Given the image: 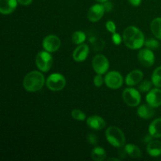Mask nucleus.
Instances as JSON below:
<instances>
[{
  "label": "nucleus",
  "instance_id": "f3484780",
  "mask_svg": "<svg viewBox=\"0 0 161 161\" xmlns=\"http://www.w3.org/2000/svg\"><path fill=\"white\" fill-rule=\"evenodd\" d=\"M137 113L142 119H148L152 118L155 114L154 108L151 105H142L138 107L137 110Z\"/></svg>",
  "mask_w": 161,
  "mask_h": 161
},
{
  "label": "nucleus",
  "instance_id": "39448f33",
  "mask_svg": "<svg viewBox=\"0 0 161 161\" xmlns=\"http://www.w3.org/2000/svg\"><path fill=\"white\" fill-rule=\"evenodd\" d=\"M66 84L64 76L61 74H51L47 80V86L52 91H59L64 89Z\"/></svg>",
  "mask_w": 161,
  "mask_h": 161
},
{
  "label": "nucleus",
  "instance_id": "2eb2a0df",
  "mask_svg": "<svg viewBox=\"0 0 161 161\" xmlns=\"http://www.w3.org/2000/svg\"><path fill=\"white\" fill-rule=\"evenodd\" d=\"M143 79V73L140 70H134L129 72L126 77V84L127 86H135L138 84Z\"/></svg>",
  "mask_w": 161,
  "mask_h": 161
},
{
  "label": "nucleus",
  "instance_id": "c85d7f7f",
  "mask_svg": "<svg viewBox=\"0 0 161 161\" xmlns=\"http://www.w3.org/2000/svg\"><path fill=\"white\" fill-rule=\"evenodd\" d=\"M86 140H87L88 143L92 145V146H96V145L97 144V142H98V140H97V137L96 136V135H94V134L93 133H91L89 134V135H87Z\"/></svg>",
  "mask_w": 161,
  "mask_h": 161
},
{
  "label": "nucleus",
  "instance_id": "9d476101",
  "mask_svg": "<svg viewBox=\"0 0 161 161\" xmlns=\"http://www.w3.org/2000/svg\"><path fill=\"white\" fill-rule=\"evenodd\" d=\"M138 61L145 67H151L155 62V56L153 50L149 49H142L138 54Z\"/></svg>",
  "mask_w": 161,
  "mask_h": 161
},
{
  "label": "nucleus",
  "instance_id": "2f4dec72",
  "mask_svg": "<svg viewBox=\"0 0 161 161\" xmlns=\"http://www.w3.org/2000/svg\"><path fill=\"white\" fill-rule=\"evenodd\" d=\"M112 39H113V43L116 44V45H119V44L121 43V41H122V39H121L120 36L116 32L113 33Z\"/></svg>",
  "mask_w": 161,
  "mask_h": 161
},
{
  "label": "nucleus",
  "instance_id": "cd10ccee",
  "mask_svg": "<svg viewBox=\"0 0 161 161\" xmlns=\"http://www.w3.org/2000/svg\"><path fill=\"white\" fill-rule=\"evenodd\" d=\"M152 84L153 82L149 81V80H144L138 86V89L142 92H149L151 90V87H152Z\"/></svg>",
  "mask_w": 161,
  "mask_h": 161
},
{
  "label": "nucleus",
  "instance_id": "f03ea898",
  "mask_svg": "<svg viewBox=\"0 0 161 161\" xmlns=\"http://www.w3.org/2000/svg\"><path fill=\"white\" fill-rule=\"evenodd\" d=\"M45 83L43 74L38 71L30 72L25 75L23 80V86L28 92H36L42 88Z\"/></svg>",
  "mask_w": 161,
  "mask_h": 161
},
{
  "label": "nucleus",
  "instance_id": "a211bd4d",
  "mask_svg": "<svg viewBox=\"0 0 161 161\" xmlns=\"http://www.w3.org/2000/svg\"><path fill=\"white\" fill-rule=\"evenodd\" d=\"M147 153L149 156L153 157L161 155V142L152 140L147 145Z\"/></svg>",
  "mask_w": 161,
  "mask_h": 161
},
{
  "label": "nucleus",
  "instance_id": "72a5a7b5",
  "mask_svg": "<svg viewBox=\"0 0 161 161\" xmlns=\"http://www.w3.org/2000/svg\"><path fill=\"white\" fill-rule=\"evenodd\" d=\"M103 3H104L103 4L104 9H105V11H107V12H109V11L112 10V9H113V4H112L111 2L106 1Z\"/></svg>",
  "mask_w": 161,
  "mask_h": 161
},
{
  "label": "nucleus",
  "instance_id": "4468645a",
  "mask_svg": "<svg viewBox=\"0 0 161 161\" xmlns=\"http://www.w3.org/2000/svg\"><path fill=\"white\" fill-rule=\"evenodd\" d=\"M86 124L88 127L95 130H102L106 126L105 119L99 116H91L86 119Z\"/></svg>",
  "mask_w": 161,
  "mask_h": 161
},
{
  "label": "nucleus",
  "instance_id": "b1692460",
  "mask_svg": "<svg viewBox=\"0 0 161 161\" xmlns=\"http://www.w3.org/2000/svg\"><path fill=\"white\" fill-rule=\"evenodd\" d=\"M90 42L92 44L93 47H94V50H103L104 47H105V43H104V41L102 39H99L97 36H91L90 37Z\"/></svg>",
  "mask_w": 161,
  "mask_h": 161
},
{
  "label": "nucleus",
  "instance_id": "6e6552de",
  "mask_svg": "<svg viewBox=\"0 0 161 161\" xmlns=\"http://www.w3.org/2000/svg\"><path fill=\"white\" fill-rule=\"evenodd\" d=\"M92 66L94 70L97 74H105L109 67V62L105 56L97 54L94 56L92 61Z\"/></svg>",
  "mask_w": 161,
  "mask_h": 161
},
{
  "label": "nucleus",
  "instance_id": "473e14b6",
  "mask_svg": "<svg viewBox=\"0 0 161 161\" xmlns=\"http://www.w3.org/2000/svg\"><path fill=\"white\" fill-rule=\"evenodd\" d=\"M118 155H119V158L120 159H124L127 157V150H126L125 149V146L124 147H119V150H118Z\"/></svg>",
  "mask_w": 161,
  "mask_h": 161
},
{
  "label": "nucleus",
  "instance_id": "7ed1b4c3",
  "mask_svg": "<svg viewBox=\"0 0 161 161\" xmlns=\"http://www.w3.org/2000/svg\"><path fill=\"white\" fill-rule=\"evenodd\" d=\"M105 137L109 144L114 147H122L125 144V135L124 132L117 127L112 126L108 127L105 131Z\"/></svg>",
  "mask_w": 161,
  "mask_h": 161
},
{
  "label": "nucleus",
  "instance_id": "393cba45",
  "mask_svg": "<svg viewBox=\"0 0 161 161\" xmlns=\"http://www.w3.org/2000/svg\"><path fill=\"white\" fill-rule=\"evenodd\" d=\"M152 82L157 87H161V66L157 68L153 72Z\"/></svg>",
  "mask_w": 161,
  "mask_h": 161
},
{
  "label": "nucleus",
  "instance_id": "c9c22d12",
  "mask_svg": "<svg viewBox=\"0 0 161 161\" xmlns=\"http://www.w3.org/2000/svg\"><path fill=\"white\" fill-rule=\"evenodd\" d=\"M153 138V137L152 135L149 133L147 135H146V136L144 137V138H143V142H144V143H147L148 144L149 142L152 141Z\"/></svg>",
  "mask_w": 161,
  "mask_h": 161
},
{
  "label": "nucleus",
  "instance_id": "4c0bfd02",
  "mask_svg": "<svg viewBox=\"0 0 161 161\" xmlns=\"http://www.w3.org/2000/svg\"><path fill=\"white\" fill-rule=\"evenodd\" d=\"M97 2H99V3H105V2L108 1V0H96Z\"/></svg>",
  "mask_w": 161,
  "mask_h": 161
},
{
  "label": "nucleus",
  "instance_id": "9b49d317",
  "mask_svg": "<svg viewBox=\"0 0 161 161\" xmlns=\"http://www.w3.org/2000/svg\"><path fill=\"white\" fill-rule=\"evenodd\" d=\"M103 5L102 4H95L91 6L87 12V18L90 21L96 22L98 21L103 17L104 13H105Z\"/></svg>",
  "mask_w": 161,
  "mask_h": 161
},
{
  "label": "nucleus",
  "instance_id": "bb28decb",
  "mask_svg": "<svg viewBox=\"0 0 161 161\" xmlns=\"http://www.w3.org/2000/svg\"><path fill=\"white\" fill-rule=\"evenodd\" d=\"M72 116L73 119L79 121H83L86 119V114L80 109H73L72 111Z\"/></svg>",
  "mask_w": 161,
  "mask_h": 161
},
{
  "label": "nucleus",
  "instance_id": "423d86ee",
  "mask_svg": "<svg viewBox=\"0 0 161 161\" xmlns=\"http://www.w3.org/2000/svg\"><path fill=\"white\" fill-rule=\"evenodd\" d=\"M123 99L128 106L136 107L141 102V94L135 88H126L123 92Z\"/></svg>",
  "mask_w": 161,
  "mask_h": 161
},
{
  "label": "nucleus",
  "instance_id": "1a4fd4ad",
  "mask_svg": "<svg viewBox=\"0 0 161 161\" xmlns=\"http://www.w3.org/2000/svg\"><path fill=\"white\" fill-rule=\"evenodd\" d=\"M61 47V40L55 35H49L44 38L42 41V47L44 50L50 53L57 51Z\"/></svg>",
  "mask_w": 161,
  "mask_h": 161
},
{
  "label": "nucleus",
  "instance_id": "e433bc0d",
  "mask_svg": "<svg viewBox=\"0 0 161 161\" xmlns=\"http://www.w3.org/2000/svg\"><path fill=\"white\" fill-rule=\"evenodd\" d=\"M129 3L134 6H138L141 5L142 0H128Z\"/></svg>",
  "mask_w": 161,
  "mask_h": 161
},
{
  "label": "nucleus",
  "instance_id": "f8f14e48",
  "mask_svg": "<svg viewBox=\"0 0 161 161\" xmlns=\"http://www.w3.org/2000/svg\"><path fill=\"white\" fill-rule=\"evenodd\" d=\"M146 102L149 105L153 106V108L161 105V90L158 87L153 89L149 91L146 95Z\"/></svg>",
  "mask_w": 161,
  "mask_h": 161
},
{
  "label": "nucleus",
  "instance_id": "f704fd0d",
  "mask_svg": "<svg viewBox=\"0 0 161 161\" xmlns=\"http://www.w3.org/2000/svg\"><path fill=\"white\" fill-rule=\"evenodd\" d=\"M17 2L22 6H29L32 3V0H17Z\"/></svg>",
  "mask_w": 161,
  "mask_h": 161
},
{
  "label": "nucleus",
  "instance_id": "ddd939ff",
  "mask_svg": "<svg viewBox=\"0 0 161 161\" xmlns=\"http://www.w3.org/2000/svg\"><path fill=\"white\" fill-rule=\"evenodd\" d=\"M89 53V47L86 44L82 43L74 50L72 58L76 62H82L86 59Z\"/></svg>",
  "mask_w": 161,
  "mask_h": 161
},
{
  "label": "nucleus",
  "instance_id": "4be33fe9",
  "mask_svg": "<svg viewBox=\"0 0 161 161\" xmlns=\"http://www.w3.org/2000/svg\"><path fill=\"white\" fill-rule=\"evenodd\" d=\"M125 149L127 150V155L131 158H139L142 157V151L138 146L135 145L127 144L125 146Z\"/></svg>",
  "mask_w": 161,
  "mask_h": 161
},
{
  "label": "nucleus",
  "instance_id": "0eeeda50",
  "mask_svg": "<svg viewBox=\"0 0 161 161\" xmlns=\"http://www.w3.org/2000/svg\"><path fill=\"white\" fill-rule=\"evenodd\" d=\"M124 83V79L121 74L116 71H112L107 73L105 77V83L111 89H118L121 87Z\"/></svg>",
  "mask_w": 161,
  "mask_h": 161
},
{
  "label": "nucleus",
  "instance_id": "f257e3e1",
  "mask_svg": "<svg viewBox=\"0 0 161 161\" xmlns=\"http://www.w3.org/2000/svg\"><path fill=\"white\" fill-rule=\"evenodd\" d=\"M123 40L124 44L131 50H138L145 45L144 35L139 28L135 26H129L124 30Z\"/></svg>",
  "mask_w": 161,
  "mask_h": 161
},
{
  "label": "nucleus",
  "instance_id": "412c9836",
  "mask_svg": "<svg viewBox=\"0 0 161 161\" xmlns=\"http://www.w3.org/2000/svg\"><path fill=\"white\" fill-rule=\"evenodd\" d=\"M150 28L153 34L157 39H161V17H157L153 20V21L151 22Z\"/></svg>",
  "mask_w": 161,
  "mask_h": 161
},
{
  "label": "nucleus",
  "instance_id": "7c9ffc66",
  "mask_svg": "<svg viewBox=\"0 0 161 161\" xmlns=\"http://www.w3.org/2000/svg\"><path fill=\"white\" fill-rule=\"evenodd\" d=\"M105 26H106L107 30H108L109 32L113 33H113L116 32V25H115V23L113 21H112V20H108V21L106 22V25H105Z\"/></svg>",
  "mask_w": 161,
  "mask_h": 161
},
{
  "label": "nucleus",
  "instance_id": "a878e982",
  "mask_svg": "<svg viewBox=\"0 0 161 161\" xmlns=\"http://www.w3.org/2000/svg\"><path fill=\"white\" fill-rule=\"evenodd\" d=\"M145 46L147 47L148 49L151 50H157L160 47V43L157 40L154 39H149L145 41Z\"/></svg>",
  "mask_w": 161,
  "mask_h": 161
},
{
  "label": "nucleus",
  "instance_id": "6ab92c4d",
  "mask_svg": "<svg viewBox=\"0 0 161 161\" xmlns=\"http://www.w3.org/2000/svg\"><path fill=\"white\" fill-rule=\"evenodd\" d=\"M149 133L153 138H161V118L156 119L149 127Z\"/></svg>",
  "mask_w": 161,
  "mask_h": 161
},
{
  "label": "nucleus",
  "instance_id": "dca6fc26",
  "mask_svg": "<svg viewBox=\"0 0 161 161\" xmlns=\"http://www.w3.org/2000/svg\"><path fill=\"white\" fill-rule=\"evenodd\" d=\"M17 0H0V12L2 14H10L17 6Z\"/></svg>",
  "mask_w": 161,
  "mask_h": 161
},
{
  "label": "nucleus",
  "instance_id": "5701e85b",
  "mask_svg": "<svg viewBox=\"0 0 161 161\" xmlns=\"http://www.w3.org/2000/svg\"><path fill=\"white\" fill-rule=\"evenodd\" d=\"M86 40V34L81 31H76L73 32L72 36V41L74 44L80 45L83 43V42Z\"/></svg>",
  "mask_w": 161,
  "mask_h": 161
},
{
  "label": "nucleus",
  "instance_id": "c756f323",
  "mask_svg": "<svg viewBox=\"0 0 161 161\" xmlns=\"http://www.w3.org/2000/svg\"><path fill=\"white\" fill-rule=\"evenodd\" d=\"M104 81H105V80L102 76V74H97L96 76H94V83L97 87H101L102 86V84H103Z\"/></svg>",
  "mask_w": 161,
  "mask_h": 161
},
{
  "label": "nucleus",
  "instance_id": "20e7f679",
  "mask_svg": "<svg viewBox=\"0 0 161 161\" xmlns=\"http://www.w3.org/2000/svg\"><path fill=\"white\" fill-rule=\"evenodd\" d=\"M36 64L38 69L42 72H48L53 64V58L50 52L40 51L36 58Z\"/></svg>",
  "mask_w": 161,
  "mask_h": 161
},
{
  "label": "nucleus",
  "instance_id": "aec40b11",
  "mask_svg": "<svg viewBox=\"0 0 161 161\" xmlns=\"http://www.w3.org/2000/svg\"><path fill=\"white\" fill-rule=\"evenodd\" d=\"M91 158L94 161H103L106 158V152L102 147H95L91 151Z\"/></svg>",
  "mask_w": 161,
  "mask_h": 161
}]
</instances>
